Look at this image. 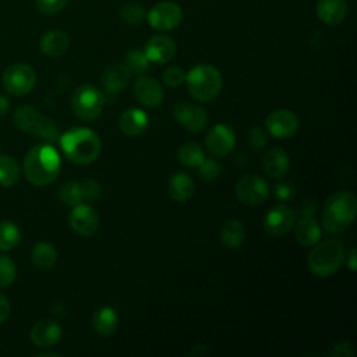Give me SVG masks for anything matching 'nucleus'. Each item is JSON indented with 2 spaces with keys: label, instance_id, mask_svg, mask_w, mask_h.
<instances>
[{
  "label": "nucleus",
  "instance_id": "f257e3e1",
  "mask_svg": "<svg viewBox=\"0 0 357 357\" xmlns=\"http://www.w3.org/2000/svg\"><path fill=\"white\" fill-rule=\"evenodd\" d=\"M59 142L66 158L77 165L95 162L102 151L99 135L86 127H73L59 137Z\"/></svg>",
  "mask_w": 357,
  "mask_h": 357
},
{
  "label": "nucleus",
  "instance_id": "f03ea898",
  "mask_svg": "<svg viewBox=\"0 0 357 357\" xmlns=\"http://www.w3.org/2000/svg\"><path fill=\"white\" fill-rule=\"evenodd\" d=\"M61 169L59 152L49 144L36 145L24 158V174L35 185L53 183Z\"/></svg>",
  "mask_w": 357,
  "mask_h": 357
},
{
  "label": "nucleus",
  "instance_id": "7ed1b4c3",
  "mask_svg": "<svg viewBox=\"0 0 357 357\" xmlns=\"http://www.w3.org/2000/svg\"><path fill=\"white\" fill-rule=\"evenodd\" d=\"M357 197L351 191L340 190L328 197L322 209V226L328 233L346 230L356 219Z\"/></svg>",
  "mask_w": 357,
  "mask_h": 357
},
{
  "label": "nucleus",
  "instance_id": "20e7f679",
  "mask_svg": "<svg viewBox=\"0 0 357 357\" xmlns=\"http://www.w3.org/2000/svg\"><path fill=\"white\" fill-rule=\"evenodd\" d=\"M188 93L198 102H211L218 98L223 86L220 71L212 64H197L188 73L185 79Z\"/></svg>",
  "mask_w": 357,
  "mask_h": 357
},
{
  "label": "nucleus",
  "instance_id": "39448f33",
  "mask_svg": "<svg viewBox=\"0 0 357 357\" xmlns=\"http://www.w3.org/2000/svg\"><path fill=\"white\" fill-rule=\"evenodd\" d=\"M343 261V244L336 238H328L312 245L307 258V266L315 276L328 278L339 271Z\"/></svg>",
  "mask_w": 357,
  "mask_h": 357
},
{
  "label": "nucleus",
  "instance_id": "423d86ee",
  "mask_svg": "<svg viewBox=\"0 0 357 357\" xmlns=\"http://www.w3.org/2000/svg\"><path fill=\"white\" fill-rule=\"evenodd\" d=\"M13 121L17 128L26 134L36 135L49 142L59 139V130L54 123L33 106L22 105L17 107L13 114Z\"/></svg>",
  "mask_w": 357,
  "mask_h": 357
},
{
  "label": "nucleus",
  "instance_id": "0eeeda50",
  "mask_svg": "<svg viewBox=\"0 0 357 357\" xmlns=\"http://www.w3.org/2000/svg\"><path fill=\"white\" fill-rule=\"evenodd\" d=\"M103 93L93 85L84 84L78 86L71 96V109L82 121L96 120L103 109Z\"/></svg>",
  "mask_w": 357,
  "mask_h": 357
},
{
  "label": "nucleus",
  "instance_id": "6e6552de",
  "mask_svg": "<svg viewBox=\"0 0 357 357\" xmlns=\"http://www.w3.org/2000/svg\"><path fill=\"white\" fill-rule=\"evenodd\" d=\"M36 84L35 70L24 63H15L6 68L3 73V86L14 96L29 93Z\"/></svg>",
  "mask_w": 357,
  "mask_h": 357
},
{
  "label": "nucleus",
  "instance_id": "1a4fd4ad",
  "mask_svg": "<svg viewBox=\"0 0 357 357\" xmlns=\"http://www.w3.org/2000/svg\"><path fill=\"white\" fill-rule=\"evenodd\" d=\"M148 24L152 29L159 32H166L177 28L183 20L181 7L172 0H165L156 3L148 13L146 17Z\"/></svg>",
  "mask_w": 357,
  "mask_h": 357
},
{
  "label": "nucleus",
  "instance_id": "9d476101",
  "mask_svg": "<svg viewBox=\"0 0 357 357\" xmlns=\"http://www.w3.org/2000/svg\"><path fill=\"white\" fill-rule=\"evenodd\" d=\"M237 199L248 206H255L266 201L269 195L268 183L255 174H247L238 178L234 187Z\"/></svg>",
  "mask_w": 357,
  "mask_h": 357
},
{
  "label": "nucleus",
  "instance_id": "9b49d317",
  "mask_svg": "<svg viewBox=\"0 0 357 357\" xmlns=\"http://www.w3.org/2000/svg\"><path fill=\"white\" fill-rule=\"evenodd\" d=\"M296 223L294 211L284 205L278 204L272 206L264 218V230L273 237L284 236Z\"/></svg>",
  "mask_w": 357,
  "mask_h": 357
},
{
  "label": "nucleus",
  "instance_id": "f8f14e48",
  "mask_svg": "<svg viewBox=\"0 0 357 357\" xmlns=\"http://www.w3.org/2000/svg\"><path fill=\"white\" fill-rule=\"evenodd\" d=\"M298 117L289 109H276L265 119V127L268 132L279 139L289 138L298 130Z\"/></svg>",
  "mask_w": 357,
  "mask_h": 357
},
{
  "label": "nucleus",
  "instance_id": "ddd939ff",
  "mask_svg": "<svg viewBox=\"0 0 357 357\" xmlns=\"http://www.w3.org/2000/svg\"><path fill=\"white\" fill-rule=\"evenodd\" d=\"M174 120L191 132L202 131L208 124V113L204 107L190 103L180 102L173 107Z\"/></svg>",
  "mask_w": 357,
  "mask_h": 357
},
{
  "label": "nucleus",
  "instance_id": "4468645a",
  "mask_svg": "<svg viewBox=\"0 0 357 357\" xmlns=\"http://www.w3.org/2000/svg\"><path fill=\"white\" fill-rule=\"evenodd\" d=\"M205 145L211 155L218 158L226 156L236 145V134L226 124H215L205 137Z\"/></svg>",
  "mask_w": 357,
  "mask_h": 357
},
{
  "label": "nucleus",
  "instance_id": "2eb2a0df",
  "mask_svg": "<svg viewBox=\"0 0 357 357\" xmlns=\"http://www.w3.org/2000/svg\"><path fill=\"white\" fill-rule=\"evenodd\" d=\"M70 227L79 236H92L99 227V216L96 211L88 204L74 205L68 215Z\"/></svg>",
  "mask_w": 357,
  "mask_h": 357
},
{
  "label": "nucleus",
  "instance_id": "dca6fc26",
  "mask_svg": "<svg viewBox=\"0 0 357 357\" xmlns=\"http://www.w3.org/2000/svg\"><path fill=\"white\" fill-rule=\"evenodd\" d=\"M135 99L145 107H156L163 102L165 92L162 85L152 77L139 75L132 86Z\"/></svg>",
  "mask_w": 357,
  "mask_h": 357
},
{
  "label": "nucleus",
  "instance_id": "f3484780",
  "mask_svg": "<svg viewBox=\"0 0 357 357\" xmlns=\"http://www.w3.org/2000/svg\"><path fill=\"white\" fill-rule=\"evenodd\" d=\"M144 53L151 63L165 64L176 54V43L167 35H155L146 40Z\"/></svg>",
  "mask_w": 357,
  "mask_h": 357
},
{
  "label": "nucleus",
  "instance_id": "a211bd4d",
  "mask_svg": "<svg viewBox=\"0 0 357 357\" xmlns=\"http://www.w3.org/2000/svg\"><path fill=\"white\" fill-rule=\"evenodd\" d=\"M262 170L264 173L273 178H284L290 170V159L283 148L272 146L262 156Z\"/></svg>",
  "mask_w": 357,
  "mask_h": 357
},
{
  "label": "nucleus",
  "instance_id": "6ab92c4d",
  "mask_svg": "<svg viewBox=\"0 0 357 357\" xmlns=\"http://www.w3.org/2000/svg\"><path fill=\"white\" fill-rule=\"evenodd\" d=\"M61 326L53 319H40L31 329V340L35 346L47 349L53 347L61 339Z\"/></svg>",
  "mask_w": 357,
  "mask_h": 357
},
{
  "label": "nucleus",
  "instance_id": "aec40b11",
  "mask_svg": "<svg viewBox=\"0 0 357 357\" xmlns=\"http://www.w3.org/2000/svg\"><path fill=\"white\" fill-rule=\"evenodd\" d=\"M148 120V114L142 109L130 107L120 114L119 127L127 137H137L146 130Z\"/></svg>",
  "mask_w": 357,
  "mask_h": 357
},
{
  "label": "nucleus",
  "instance_id": "412c9836",
  "mask_svg": "<svg viewBox=\"0 0 357 357\" xmlns=\"http://www.w3.org/2000/svg\"><path fill=\"white\" fill-rule=\"evenodd\" d=\"M346 0H318L315 13L319 21L326 25H337L347 17Z\"/></svg>",
  "mask_w": 357,
  "mask_h": 357
},
{
  "label": "nucleus",
  "instance_id": "4be33fe9",
  "mask_svg": "<svg viewBox=\"0 0 357 357\" xmlns=\"http://www.w3.org/2000/svg\"><path fill=\"white\" fill-rule=\"evenodd\" d=\"M131 78L130 71L123 63H116L107 66L102 75H100V82L103 88L110 92V93H117L121 89H124Z\"/></svg>",
  "mask_w": 357,
  "mask_h": 357
},
{
  "label": "nucleus",
  "instance_id": "5701e85b",
  "mask_svg": "<svg viewBox=\"0 0 357 357\" xmlns=\"http://www.w3.org/2000/svg\"><path fill=\"white\" fill-rule=\"evenodd\" d=\"M40 52L49 57H60L70 47V38L66 32L60 29H53L46 32L39 42Z\"/></svg>",
  "mask_w": 357,
  "mask_h": 357
},
{
  "label": "nucleus",
  "instance_id": "b1692460",
  "mask_svg": "<svg viewBox=\"0 0 357 357\" xmlns=\"http://www.w3.org/2000/svg\"><path fill=\"white\" fill-rule=\"evenodd\" d=\"M294 236H296V240L300 245L312 247L321 238V226L312 216L304 215L296 223Z\"/></svg>",
  "mask_w": 357,
  "mask_h": 357
},
{
  "label": "nucleus",
  "instance_id": "393cba45",
  "mask_svg": "<svg viewBox=\"0 0 357 357\" xmlns=\"http://www.w3.org/2000/svg\"><path fill=\"white\" fill-rule=\"evenodd\" d=\"M119 325L117 311L112 307H100L92 315V328L102 337L112 336Z\"/></svg>",
  "mask_w": 357,
  "mask_h": 357
},
{
  "label": "nucleus",
  "instance_id": "a878e982",
  "mask_svg": "<svg viewBox=\"0 0 357 357\" xmlns=\"http://www.w3.org/2000/svg\"><path fill=\"white\" fill-rule=\"evenodd\" d=\"M195 190V184L192 178L185 173H174L167 183V192L172 199L176 202L188 201Z\"/></svg>",
  "mask_w": 357,
  "mask_h": 357
},
{
  "label": "nucleus",
  "instance_id": "bb28decb",
  "mask_svg": "<svg viewBox=\"0 0 357 357\" xmlns=\"http://www.w3.org/2000/svg\"><path fill=\"white\" fill-rule=\"evenodd\" d=\"M245 241V227L238 219H229L220 227V243L230 250L238 248Z\"/></svg>",
  "mask_w": 357,
  "mask_h": 357
},
{
  "label": "nucleus",
  "instance_id": "cd10ccee",
  "mask_svg": "<svg viewBox=\"0 0 357 357\" xmlns=\"http://www.w3.org/2000/svg\"><path fill=\"white\" fill-rule=\"evenodd\" d=\"M31 259L33 265L42 271L52 269L57 261L56 248L47 241H39L32 247Z\"/></svg>",
  "mask_w": 357,
  "mask_h": 357
},
{
  "label": "nucleus",
  "instance_id": "c85d7f7f",
  "mask_svg": "<svg viewBox=\"0 0 357 357\" xmlns=\"http://www.w3.org/2000/svg\"><path fill=\"white\" fill-rule=\"evenodd\" d=\"M177 159L187 167H198L205 159L204 149L197 142H185L177 151Z\"/></svg>",
  "mask_w": 357,
  "mask_h": 357
},
{
  "label": "nucleus",
  "instance_id": "c756f323",
  "mask_svg": "<svg viewBox=\"0 0 357 357\" xmlns=\"http://www.w3.org/2000/svg\"><path fill=\"white\" fill-rule=\"evenodd\" d=\"M20 178L18 162L10 155H0V185L11 187Z\"/></svg>",
  "mask_w": 357,
  "mask_h": 357
},
{
  "label": "nucleus",
  "instance_id": "7c9ffc66",
  "mask_svg": "<svg viewBox=\"0 0 357 357\" xmlns=\"http://www.w3.org/2000/svg\"><path fill=\"white\" fill-rule=\"evenodd\" d=\"M21 234L20 229L14 222L1 220L0 222V251H10L15 248L20 243Z\"/></svg>",
  "mask_w": 357,
  "mask_h": 357
},
{
  "label": "nucleus",
  "instance_id": "2f4dec72",
  "mask_svg": "<svg viewBox=\"0 0 357 357\" xmlns=\"http://www.w3.org/2000/svg\"><path fill=\"white\" fill-rule=\"evenodd\" d=\"M123 64L127 67V70L130 71L131 75L132 74L134 75H142L145 71L149 70L151 61L145 56L144 50H141V49H131V50L127 52Z\"/></svg>",
  "mask_w": 357,
  "mask_h": 357
},
{
  "label": "nucleus",
  "instance_id": "473e14b6",
  "mask_svg": "<svg viewBox=\"0 0 357 357\" xmlns=\"http://www.w3.org/2000/svg\"><path fill=\"white\" fill-rule=\"evenodd\" d=\"M59 197L61 199L63 204L74 206L81 204L82 199V188H81V183L75 181V180H68L67 183H64L60 188Z\"/></svg>",
  "mask_w": 357,
  "mask_h": 357
},
{
  "label": "nucleus",
  "instance_id": "72a5a7b5",
  "mask_svg": "<svg viewBox=\"0 0 357 357\" xmlns=\"http://www.w3.org/2000/svg\"><path fill=\"white\" fill-rule=\"evenodd\" d=\"M120 17L128 25H138L145 20L146 13L141 3L128 1L120 8Z\"/></svg>",
  "mask_w": 357,
  "mask_h": 357
},
{
  "label": "nucleus",
  "instance_id": "f704fd0d",
  "mask_svg": "<svg viewBox=\"0 0 357 357\" xmlns=\"http://www.w3.org/2000/svg\"><path fill=\"white\" fill-rule=\"evenodd\" d=\"M220 173H222V169H220L219 162L216 159H212V158L204 159L201 162V165L198 166V174L205 181L216 180L220 176Z\"/></svg>",
  "mask_w": 357,
  "mask_h": 357
},
{
  "label": "nucleus",
  "instance_id": "c9c22d12",
  "mask_svg": "<svg viewBox=\"0 0 357 357\" xmlns=\"http://www.w3.org/2000/svg\"><path fill=\"white\" fill-rule=\"evenodd\" d=\"M17 268L13 259L6 255H0V287H6L11 284L15 279Z\"/></svg>",
  "mask_w": 357,
  "mask_h": 357
},
{
  "label": "nucleus",
  "instance_id": "e433bc0d",
  "mask_svg": "<svg viewBox=\"0 0 357 357\" xmlns=\"http://www.w3.org/2000/svg\"><path fill=\"white\" fill-rule=\"evenodd\" d=\"M163 82L170 86V88H176L178 85H181L185 79V73L181 67H177V66H173V67H169L163 71Z\"/></svg>",
  "mask_w": 357,
  "mask_h": 357
},
{
  "label": "nucleus",
  "instance_id": "4c0bfd02",
  "mask_svg": "<svg viewBox=\"0 0 357 357\" xmlns=\"http://www.w3.org/2000/svg\"><path fill=\"white\" fill-rule=\"evenodd\" d=\"M68 0H36V8L45 15H53L60 13Z\"/></svg>",
  "mask_w": 357,
  "mask_h": 357
},
{
  "label": "nucleus",
  "instance_id": "58836bf2",
  "mask_svg": "<svg viewBox=\"0 0 357 357\" xmlns=\"http://www.w3.org/2000/svg\"><path fill=\"white\" fill-rule=\"evenodd\" d=\"M81 188H82V199L86 202H93L100 195V185L93 178H86L85 181H82Z\"/></svg>",
  "mask_w": 357,
  "mask_h": 357
},
{
  "label": "nucleus",
  "instance_id": "ea45409f",
  "mask_svg": "<svg viewBox=\"0 0 357 357\" xmlns=\"http://www.w3.org/2000/svg\"><path fill=\"white\" fill-rule=\"evenodd\" d=\"M248 144L252 149H261L266 144V132L261 127H254L250 131Z\"/></svg>",
  "mask_w": 357,
  "mask_h": 357
},
{
  "label": "nucleus",
  "instance_id": "a19ab883",
  "mask_svg": "<svg viewBox=\"0 0 357 357\" xmlns=\"http://www.w3.org/2000/svg\"><path fill=\"white\" fill-rule=\"evenodd\" d=\"M331 356L335 357H353L354 356V347L350 340H343L340 343H336L332 349Z\"/></svg>",
  "mask_w": 357,
  "mask_h": 357
},
{
  "label": "nucleus",
  "instance_id": "79ce46f5",
  "mask_svg": "<svg viewBox=\"0 0 357 357\" xmlns=\"http://www.w3.org/2000/svg\"><path fill=\"white\" fill-rule=\"evenodd\" d=\"M10 314V303L4 294L0 293V325L7 319Z\"/></svg>",
  "mask_w": 357,
  "mask_h": 357
},
{
  "label": "nucleus",
  "instance_id": "37998d69",
  "mask_svg": "<svg viewBox=\"0 0 357 357\" xmlns=\"http://www.w3.org/2000/svg\"><path fill=\"white\" fill-rule=\"evenodd\" d=\"M276 195H278L280 199H286V198L293 197V190H291L290 185L282 183V184H279V185L276 187Z\"/></svg>",
  "mask_w": 357,
  "mask_h": 357
},
{
  "label": "nucleus",
  "instance_id": "c03bdc74",
  "mask_svg": "<svg viewBox=\"0 0 357 357\" xmlns=\"http://www.w3.org/2000/svg\"><path fill=\"white\" fill-rule=\"evenodd\" d=\"M346 264H347V268H349L351 272L356 271L357 262H356V250H354V248H351L350 252H349V255L346 257Z\"/></svg>",
  "mask_w": 357,
  "mask_h": 357
},
{
  "label": "nucleus",
  "instance_id": "a18cd8bd",
  "mask_svg": "<svg viewBox=\"0 0 357 357\" xmlns=\"http://www.w3.org/2000/svg\"><path fill=\"white\" fill-rule=\"evenodd\" d=\"M10 109V102L6 96L0 95V116H4Z\"/></svg>",
  "mask_w": 357,
  "mask_h": 357
},
{
  "label": "nucleus",
  "instance_id": "49530a36",
  "mask_svg": "<svg viewBox=\"0 0 357 357\" xmlns=\"http://www.w3.org/2000/svg\"><path fill=\"white\" fill-rule=\"evenodd\" d=\"M38 357H60L59 353H49V351H45V353H39Z\"/></svg>",
  "mask_w": 357,
  "mask_h": 357
}]
</instances>
